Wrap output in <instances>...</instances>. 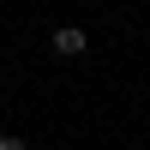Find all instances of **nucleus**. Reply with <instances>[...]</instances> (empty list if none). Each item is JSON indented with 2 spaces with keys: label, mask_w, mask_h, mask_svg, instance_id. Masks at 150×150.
<instances>
[{
  "label": "nucleus",
  "mask_w": 150,
  "mask_h": 150,
  "mask_svg": "<svg viewBox=\"0 0 150 150\" xmlns=\"http://www.w3.org/2000/svg\"><path fill=\"white\" fill-rule=\"evenodd\" d=\"M0 150H24V144H18V138H12V132H0Z\"/></svg>",
  "instance_id": "obj_2"
},
{
  "label": "nucleus",
  "mask_w": 150,
  "mask_h": 150,
  "mask_svg": "<svg viewBox=\"0 0 150 150\" xmlns=\"http://www.w3.org/2000/svg\"><path fill=\"white\" fill-rule=\"evenodd\" d=\"M84 48H90V42H84V30H78V24H60V30H54V54H84Z\"/></svg>",
  "instance_id": "obj_1"
}]
</instances>
